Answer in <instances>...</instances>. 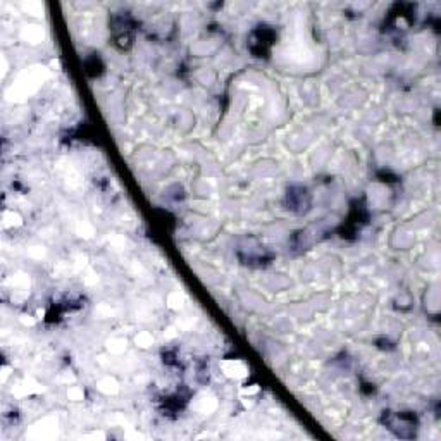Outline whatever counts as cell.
<instances>
[{"instance_id":"2","label":"cell","mask_w":441,"mask_h":441,"mask_svg":"<svg viewBox=\"0 0 441 441\" xmlns=\"http://www.w3.org/2000/svg\"><path fill=\"white\" fill-rule=\"evenodd\" d=\"M286 207L295 214H304L311 208V195L307 188L304 187H291L288 188L286 193Z\"/></svg>"},{"instance_id":"1","label":"cell","mask_w":441,"mask_h":441,"mask_svg":"<svg viewBox=\"0 0 441 441\" xmlns=\"http://www.w3.org/2000/svg\"><path fill=\"white\" fill-rule=\"evenodd\" d=\"M274 32L267 26H261L259 29H254L248 40V49L255 57H265L269 53V49L274 43Z\"/></svg>"}]
</instances>
